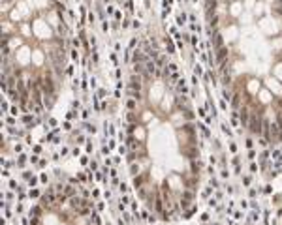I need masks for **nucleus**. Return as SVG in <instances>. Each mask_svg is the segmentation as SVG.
<instances>
[{"label":"nucleus","instance_id":"1","mask_svg":"<svg viewBox=\"0 0 282 225\" xmlns=\"http://www.w3.org/2000/svg\"><path fill=\"white\" fill-rule=\"evenodd\" d=\"M43 92L49 94V96H53V92H55V84L49 77H45V81H43Z\"/></svg>","mask_w":282,"mask_h":225},{"label":"nucleus","instance_id":"2","mask_svg":"<svg viewBox=\"0 0 282 225\" xmlns=\"http://www.w3.org/2000/svg\"><path fill=\"white\" fill-rule=\"evenodd\" d=\"M130 88H132V90H136V88L139 90V88H141V79L134 75V77H132V84H130Z\"/></svg>","mask_w":282,"mask_h":225},{"label":"nucleus","instance_id":"3","mask_svg":"<svg viewBox=\"0 0 282 225\" xmlns=\"http://www.w3.org/2000/svg\"><path fill=\"white\" fill-rule=\"evenodd\" d=\"M145 178H147V174H143V176H139V178H136V180H134V184H136V188H139L141 184H143V180H145Z\"/></svg>","mask_w":282,"mask_h":225},{"label":"nucleus","instance_id":"4","mask_svg":"<svg viewBox=\"0 0 282 225\" xmlns=\"http://www.w3.org/2000/svg\"><path fill=\"white\" fill-rule=\"evenodd\" d=\"M74 193H75L74 188H71V186H66V195H74Z\"/></svg>","mask_w":282,"mask_h":225},{"label":"nucleus","instance_id":"5","mask_svg":"<svg viewBox=\"0 0 282 225\" xmlns=\"http://www.w3.org/2000/svg\"><path fill=\"white\" fill-rule=\"evenodd\" d=\"M147 71H149V73H153V71H154V64H153V62L147 64Z\"/></svg>","mask_w":282,"mask_h":225},{"label":"nucleus","instance_id":"6","mask_svg":"<svg viewBox=\"0 0 282 225\" xmlns=\"http://www.w3.org/2000/svg\"><path fill=\"white\" fill-rule=\"evenodd\" d=\"M134 70H136L137 73H139V71H143V66H141V64H136V68H134Z\"/></svg>","mask_w":282,"mask_h":225},{"label":"nucleus","instance_id":"7","mask_svg":"<svg viewBox=\"0 0 282 225\" xmlns=\"http://www.w3.org/2000/svg\"><path fill=\"white\" fill-rule=\"evenodd\" d=\"M128 107H130V109H134V107H136V101H134V100L128 101Z\"/></svg>","mask_w":282,"mask_h":225}]
</instances>
